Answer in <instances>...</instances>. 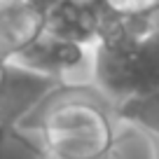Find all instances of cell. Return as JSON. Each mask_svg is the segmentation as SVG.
<instances>
[{"mask_svg": "<svg viewBox=\"0 0 159 159\" xmlns=\"http://www.w3.org/2000/svg\"><path fill=\"white\" fill-rule=\"evenodd\" d=\"M94 82L119 101L159 89V14L110 16L91 47Z\"/></svg>", "mask_w": 159, "mask_h": 159, "instance_id": "6da1fadb", "label": "cell"}, {"mask_svg": "<svg viewBox=\"0 0 159 159\" xmlns=\"http://www.w3.org/2000/svg\"><path fill=\"white\" fill-rule=\"evenodd\" d=\"M42 152L54 159H105L115 154V124L89 96H70L40 119Z\"/></svg>", "mask_w": 159, "mask_h": 159, "instance_id": "7a4b0ae2", "label": "cell"}, {"mask_svg": "<svg viewBox=\"0 0 159 159\" xmlns=\"http://www.w3.org/2000/svg\"><path fill=\"white\" fill-rule=\"evenodd\" d=\"M66 87V80L49 77L14 61L0 59V148L10 138H16L19 124L33 110Z\"/></svg>", "mask_w": 159, "mask_h": 159, "instance_id": "3957f363", "label": "cell"}, {"mask_svg": "<svg viewBox=\"0 0 159 159\" xmlns=\"http://www.w3.org/2000/svg\"><path fill=\"white\" fill-rule=\"evenodd\" d=\"M110 12L101 0H59L45 12V30L80 47H91L101 38Z\"/></svg>", "mask_w": 159, "mask_h": 159, "instance_id": "277c9868", "label": "cell"}, {"mask_svg": "<svg viewBox=\"0 0 159 159\" xmlns=\"http://www.w3.org/2000/svg\"><path fill=\"white\" fill-rule=\"evenodd\" d=\"M45 33V14L26 0H0V59L14 61Z\"/></svg>", "mask_w": 159, "mask_h": 159, "instance_id": "5b68a950", "label": "cell"}, {"mask_svg": "<svg viewBox=\"0 0 159 159\" xmlns=\"http://www.w3.org/2000/svg\"><path fill=\"white\" fill-rule=\"evenodd\" d=\"M87 47L73 45L68 40H61L52 33H42L26 52H21L14 59V63L24 66L35 73L49 75V77L63 80V75L77 70L87 59Z\"/></svg>", "mask_w": 159, "mask_h": 159, "instance_id": "8992f818", "label": "cell"}, {"mask_svg": "<svg viewBox=\"0 0 159 159\" xmlns=\"http://www.w3.org/2000/svg\"><path fill=\"white\" fill-rule=\"evenodd\" d=\"M117 119L131 126H138L150 138H159V89L143 96L119 101Z\"/></svg>", "mask_w": 159, "mask_h": 159, "instance_id": "52a82bcc", "label": "cell"}, {"mask_svg": "<svg viewBox=\"0 0 159 159\" xmlns=\"http://www.w3.org/2000/svg\"><path fill=\"white\" fill-rule=\"evenodd\" d=\"M115 16H154L159 14V0H101Z\"/></svg>", "mask_w": 159, "mask_h": 159, "instance_id": "ba28073f", "label": "cell"}, {"mask_svg": "<svg viewBox=\"0 0 159 159\" xmlns=\"http://www.w3.org/2000/svg\"><path fill=\"white\" fill-rule=\"evenodd\" d=\"M26 2H28V5H33L35 10H40L42 14H45L49 7H54L56 2H59V0H26Z\"/></svg>", "mask_w": 159, "mask_h": 159, "instance_id": "9c48e42d", "label": "cell"}, {"mask_svg": "<svg viewBox=\"0 0 159 159\" xmlns=\"http://www.w3.org/2000/svg\"><path fill=\"white\" fill-rule=\"evenodd\" d=\"M150 143H152V157L159 159V138H150Z\"/></svg>", "mask_w": 159, "mask_h": 159, "instance_id": "30bf717a", "label": "cell"}, {"mask_svg": "<svg viewBox=\"0 0 159 159\" xmlns=\"http://www.w3.org/2000/svg\"><path fill=\"white\" fill-rule=\"evenodd\" d=\"M38 159H54V157H49L47 152H42V150H38ZM105 159H115V154H110V157H105Z\"/></svg>", "mask_w": 159, "mask_h": 159, "instance_id": "8fae6325", "label": "cell"}]
</instances>
